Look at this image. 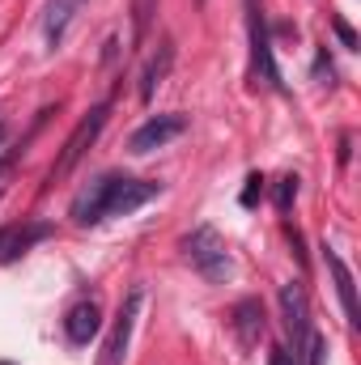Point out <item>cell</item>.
<instances>
[{
	"instance_id": "obj_5",
	"label": "cell",
	"mask_w": 361,
	"mask_h": 365,
	"mask_svg": "<svg viewBox=\"0 0 361 365\" xmlns=\"http://www.w3.org/2000/svg\"><path fill=\"white\" fill-rule=\"evenodd\" d=\"M243 9H247V34H251L255 77H264L272 90H280V73H276V60H272V38H268V26H264V4L260 0H243Z\"/></svg>"
},
{
	"instance_id": "obj_18",
	"label": "cell",
	"mask_w": 361,
	"mask_h": 365,
	"mask_svg": "<svg viewBox=\"0 0 361 365\" xmlns=\"http://www.w3.org/2000/svg\"><path fill=\"white\" fill-rule=\"evenodd\" d=\"M285 238H289V247H293V255H298V264H302V268H306V251H302V247H306V242H302V234H298V230H293V225H285Z\"/></svg>"
},
{
	"instance_id": "obj_16",
	"label": "cell",
	"mask_w": 361,
	"mask_h": 365,
	"mask_svg": "<svg viewBox=\"0 0 361 365\" xmlns=\"http://www.w3.org/2000/svg\"><path fill=\"white\" fill-rule=\"evenodd\" d=\"M260 195H264V175H247V187H243V208H255L260 204Z\"/></svg>"
},
{
	"instance_id": "obj_20",
	"label": "cell",
	"mask_w": 361,
	"mask_h": 365,
	"mask_svg": "<svg viewBox=\"0 0 361 365\" xmlns=\"http://www.w3.org/2000/svg\"><path fill=\"white\" fill-rule=\"evenodd\" d=\"M9 166H13V153H4V158H0V175H4Z\"/></svg>"
},
{
	"instance_id": "obj_13",
	"label": "cell",
	"mask_w": 361,
	"mask_h": 365,
	"mask_svg": "<svg viewBox=\"0 0 361 365\" xmlns=\"http://www.w3.org/2000/svg\"><path fill=\"white\" fill-rule=\"evenodd\" d=\"M86 9V0H47V17H43V34H47V47H60L64 30L73 26V17Z\"/></svg>"
},
{
	"instance_id": "obj_14",
	"label": "cell",
	"mask_w": 361,
	"mask_h": 365,
	"mask_svg": "<svg viewBox=\"0 0 361 365\" xmlns=\"http://www.w3.org/2000/svg\"><path fill=\"white\" fill-rule=\"evenodd\" d=\"M153 13H158V0H132V38L145 43L149 30H153Z\"/></svg>"
},
{
	"instance_id": "obj_19",
	"label": "cell",
	"mask_w": 361,
	"mask_h": 365,
	"mask_svg": "<svg viewBox=\"0 0 361 365\" xmlns=\"http://www.w3.org/2000/svg\"><path fill=\"white\" fill-rule=\"evenodd\" d=\"M268 365H293L289 349H272V361H268Z\"/></svg>"
},
{
	"instance_id": "obj_8",
	"label": "cell",
	"mask_w": 361,
	"mask_h": 365,
	"mask_svg": "<svg viewBox=\"0 0 361 365\" xmlns=\"http://www.w3.org/2000/svg\"><path fill=\"white\" fill-rule=\"evenodd\" d=\"M323 264H327V272L336 280V293H340V306H345V319L357 327L361 323V306H357V284H353V272H349V264L336 255V247H327L323 242Z\"/></svg>"
},
{
	"instance_id": "obj_9",
	"label": "cell",
	"mask_w": 361,
	"mask_h": 365,
	"mask_svg": "<svg viewBox=\"0 0 361 365\" xmlns=\"http://www.w3.org/2000/svg\"><path fill=\"white\" fill-rule=\"evenodd\" d=\"M171 64H175V38H162V43H158V51L149 56L145 73H141V86H136L141 102H153V93L162 90V81L171 77Z\"/></svg>"
},
{
	"instance_id": "obj_2",
	"label": "cell",
	"mask_w": 361,
	"mask_h": 365,
	"mask_svg": "<svg viewBox=\"0 0 361 365\" xmlns=\"http://www.w3.org/2000/svg\"><path fill=\"white\" fill-rule=\"evenodd\" d=\"M183 255L191 259V268H195V272L204 276V280H213V284H221L225 276L234 272L230 251H225V242H221V234H217L213 225L191 230V234L183 238Z\"/></svg>"
},
{
	"instance_id": "obj_3",
	"label": "cell",
	"mask_w": 361,
	"mask_h": 365,
	"mask_svg": "<svg viewBox=\"0 0 361 365\" xmlns=\"http://www.w3.org/2000/svg\"><path fill=\"white\" fill-rule=\"evenodd\" d=\"M106 115H111V106H106V102H98L90 115H86V119H81V123L73 128V136L64 140V153L56 158V166H51L47 182H60V179H68V175L77 170V162H81V158L90 153V145L98 140V132L106 128Z\"/></svg>"
},
{
	"instance_id": "obj_12",
	"label": "cell",
	"mask_w": 361,
	"mask_h": 365,
	"mask_svg": "<svg viewBox=\"0 0 361 365\" xmlns=\"http://www.w3.org/2000/svg\"><path fill=\"white\" fill-rule=\"evenodd\" d=\"M264 306L255 302V297H243L238 306H234V331H238V340L247 344V349H255L260 344V336H264Z\"/></svg>"
},
{
	"instance_id": "obj_15",
	"label": "cell",
	"mask_w": 361,
	"mask_h": 365,
	"mask_svg": "<svg viewBox=\"0 0 361 365\" xmlns=\"http://www.w3.org/2000/svg\"><path fill=\"white\" fill-rule=\"evenodd\" d=\"M298 187H302V179H298V175H285V179L276 182V195H272V200H276V212H289V208H293Z\"/></svg>"
},
{
	"instance_id": "obj_17",
	"label": "cell",
	"mask_w": 361,
	"mask_h": 365,
	"mask_svg": "<svg viewBox=\"0 0 361 365\" xmlns=\"http://www.w3.org/2000/svg\"><path fill=\"white\" fill-rule=\"evenodd\" d=\"M332 30L340 34V43H345V47H357V30H353L345 17H332Z\"/></svg>"
},
{
	"instance_id": "obj_10",
	"label": "cell",
	"mask_w": 361,
	"mask_h": 365,
	"mask_svg": "<svg viewBox=\"0 0 361 365\" xmlns=\"http://www.w3.org/2000/svg\"><path fill=\"white\" fill-rule=\"evenodd\" d=\"M98 327H102V310H98V302L86 297V302H77L68 314H64V336L81 349V344H90L93 336H98Z\"/></svg>"
},
{
	"instance_id": "obj_7",
	"label": "cell",
	"mask_w": 361,
	"mask_h": 365,
	"mask_svg": "<svg viewBox=\"0 0 361 365\" xmlns=\"http://www.w3.org/2000/svg\"><path fill=\"white\" fill-rule=\"evenodd\" d=\"M183 128H187V115H153L149 123H141L128 140L132 153H149V149H162L166 140H175Z\"/></svg>"
},
{
	"instance_id": "obj_11",
	"label": "cell",
	"mask_w": 361,
	"mask_h": 365,
	"mask_svg": "<svg viewBox=\"0 0 361 365\" xmlns=\"http://www.w3.org/2000/svg\"><path fill=\"white\" fill-rule=\"evenodd\" d=\"M47 234H51L47 225H9V230H0V264H13L17 255H26Z\"/></svg>"
},
{
	"instance_id": "obj_4",
	"label": "cell",
	"mask_w": 361,
	"mask_h": 365,
	"mask_svg": "<svg viewBox=\"0 0 361 365\" xmlns=\"http://www.w3.org/2000/svg\"><path fill=\"white\" fill-rule=\"evenodd\" d=\"M141 302H145V289H132V293L123 297V306H119V314H115V323H111V331H106V340H102L98 365H123L128 344H132V327H136V310H141Z\"/></svg>"
},
{
	"instance_id": "obj_6",
	"label": "cell",
	"mask_w": 361,
	"mask_h": 365,
	"mask_svg": "<svg viewBox=\"0 0 361 365\" xmlns=\"http://www.w3.org/2000/svg\"><path fill=\"white\" fill-rule=\"evenodd\" d=\"M280 314H285V331H289V340H293L289 357H293V365H302L306 336H310V314H306V293H302V284H285V289H280Z\"/></svg>"
},
{
	"instance_id": "obj_21",
	"label": "cell",
	"mask_w": 361,
	"mask_h": 365,
	"mask_svg": "<svg viewBox=\"0 0 361 365\" xmlns=\"http://www.w3.org/2000/svg\"><path fill=\"white\" fill-rule=\"evenodd\" d=\"M0 365H13V361H0Z\"/></svg>"
},
{
	"instance_id": "obj_1",
	"label": "cell",
	"mask_w": 361,
	"mask_h": 365,
	"mask_svg": "<svg viewBox=\"0 0 361 365\" xmlns=\"http://www.w3.org/2000/svg\"><path fill=\"white\" fill-rule=\"evenodd\" d=\"M162 191V182L149 179H128V175H102L93 179L77 200H73V221L77 225H98L106 217H128L141 204H149Z\"/></svg>"
}]
</instances>
